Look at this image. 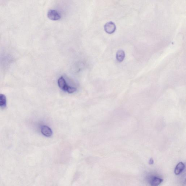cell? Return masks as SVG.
I'll use <instances>...</instances> for the list:
<instances>
[{
    "label": "cell",
    "instance_id": "6da1fadb",
    "mask_svg": "<svg viewBox=\"0 0 186 186\" xmlns=\"http://www.w3.org/2000/svg\"><path fill=\"white\" fill-rule=\"evenodd\" d=\"M104 29L107 33L112 34L116 31V26L114 22H109L107 23L104 25Z\"/></svg>",
    "mask_w": 186,
    "mask_h": 186
},
{
    "label": "cell",
    "instance_id": "7a4b0ae2",
    "mask_svg": "<svg viewBox=\"0 0 186 186\" xmlns=\"http://www.w3.org/2000/svg\"><path fill=\"white\" fill-rule=\"evenodd\" d=\"M47 16L50 20H58L61 18L60 14L56 10H50L48 11Z\"/></svg>",
    "mask_w": 186,
    "mask_h": 186
},
{
    "label": "cell",
    "instance_id": "3957f363",
    "mask_svg": "<svg viewBox=\"0 0 186 186\" xmlns=\"http://www.w3.org/2000/svg\"><path fill=\"white\" fill-rule=\"evenodd\" d=\"M41 133L45 136L51 137L53 135V131L49 127L46 126L42 127L41 128Z\"/></svg>",
    "mask_w": 186,
    "mask_h": 186
},
{
    "label": "cell",
    "instance_id": "277c9868",
    "mask_svg": "<svg viewBox=\"0 0 186 186\" xmlns=\"http://www.w3.org/2000/svg\"><path fill=\"white\" fill-rule=\"evenodd\" d=\"M185 165L182 162H180L177 164L175 169V175H178L180 174L185 169Z\"/></svg>",
    "mask_w": 186,
    "mask_h": 186
},
{
    "label": "cell",
    "instance_id": "5b68a950",
    "mask_svg": "<svg viewBox=\"0 0 186 186\" xmlns=\"http://www.w3.org/2000/svg\"><path fill=\"white\" fill-rule=\"evenodd\" d=\"M163 181V180L159 177H154L151 178L150 181L151 186H158Z\"/></svg>",
    "mask_w": 186,
    "mask_h": 186
},
{
    "label": "cell",
    "instance_id": "8992f818",
    "mask_svg": "<svg viewBox=\"0 0 186 186\" xmlns=\"http://www.w3.org/2000/svg\"><path fill=\"white\" fill-rule=\"evenodd\" d=\"M125 57V53L123 50H119L116 54V58L118 62H121L124 60Z\"/></svg>",
    "mask_w": 186,
    "mask_h": 186
},
{
    "label": "cell",
    "instance_id": "52a82bcc",
    "mask_svg": "<svg viewBox=\"0 0 186 186\" xmlns=\"http://www.w3.org/2000/svg\"><path fill=\"white\" fill-rule=\"evenodd\" d=\"M6 98L4 95L0 94V107L4 109L6 106Z\"/></svg>",
    "mask_w": 186,
    "mask_h": 186
},
{
    "label": "cell",
    "instance_id": "ba28073f",
    "mask_svg": "<svg viewBox=\"0 0 186 186\" xmlns=\"http://www.w3.org/2000/svg\"><path fill=\"white\" fill-rule=\"evenodd\" d=\"M58 84L59 87L62 90H63L67 85L65 79L63 77L59 78L58 80Z\"/></svg>",
    "mask_w": 186,
    "mask_h": 186
},
{
    "label": "cell",
    "instance_id": "9c48e42d",
    "mask_svg": "<svg viewBox=\"0 0 186 186\" xmlns=\"http://www.w3.org/2000/svg\"><path fill=\"white\" fill-rule=\"evenodd\" d=\"M76 90H77V89L76 88L69 86L67 91L69 93H72L75 92Z\"/></svg>",
    "mask_w": 186,
    "mask_h": 186
},
{
    "label": "cell",
    "instance_id": "30bf717a",
    "mask_svg": "<svg viewBox=\"0 0 186 186\" xmlns=\"http://www.w3.org/2000/svg\"><path fill=\"white\" fill-rule=\"evenodd\" d=\"M154 160L152 158H151L149 160V164L150 165H152L153 164H154Z\"/></svg>",
    "mask_w": 186,
    "mask_h": 186
}]
</instances>
